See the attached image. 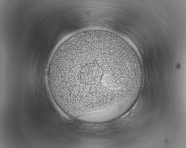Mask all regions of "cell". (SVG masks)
<instances>
[{"mask_svg":"<svg viewBox=\"0 0 186 148\" xmlns=\"http://www.w3.org/2000/svg\"><path fill=\"white\" fill-rule=\"evenodd\" d=\"M56 105L70 116L95 114L128 101L142 76L129 45L104 30H86L64 41L47 72Z\"/></svg>","mask_w":186,"mask_h":148,"instance_id":"cell-1","label":"cell"}]
</instances>
